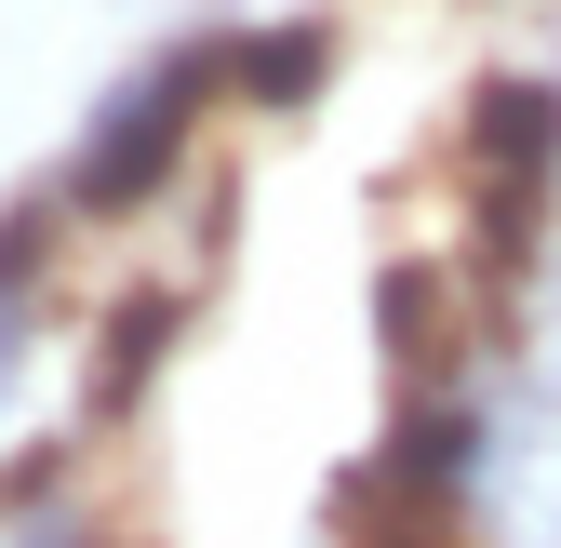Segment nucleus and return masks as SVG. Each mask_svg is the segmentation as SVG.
Segmentation results:
<instances>
[{"mask_svg": "<svg viewBox=\"0 0 561 548\" xmlns=\"http://www.w3.org/2000/svg\"><path fill=\"white\" fill-rule=\"evenodd\" d=\"M41 308H54V295H0V401L27 388V349H41Z\"/></svg>", "mask_w": 561, "mask_h": 548, "instance_id": "nucleus-10", "label": "nucleus"}, {"mask_svg": "<svg viewBox=\"0 0 561 548\" xmlns=\"http://www.w3.org/2000/svg\"><path fill=\"white\" fill-rule=\"evenodd\" d=\"M495 401H508V468H495L481 535H508V548H561V388H495Z\"/></svg>", "mask_w": 561, "mask_h": 548, "instance_id": "nucleus-7", "label": "nucleus"}, {"mask_svg": "<svg viewBox=\"0 0 561 548\" xmlns=\"http://www.w3.org/2000/svg\"><path fill=\"white\" fill-rule=\"evenodd\" d=\"M215 107H228V14H201V27L148 41V54H134L121 81L94 94L81 148H67V201H81V228H134L148 201H174Z\"/></svg>", "mask_w": 561, "mask_h": 548, "instance_id": "nucleus-1", "label": "nucleus"}, {"mask_svg": "<svg viewBox=\"0 0 561 548\" xmlns=\"http://www.w3.org/2000/svg\"><path fill=\"white\" fill-rule=\"evenodd\" d=\"M548 362H561V349H548Z\"/></svg>", "mask_w": 561, "mask_h": 548, "instance_id": "nucleus-12", "label": "nucleus"}, {"mask_svg": "<svg viewBox=\"0 0 561 548\" xmlns=\"http://www.w3.org/2000/svg\"><path fill=\"white\" fill-rule=\"evenodd\" d=\"M334 54H347L334 14H254V27H228V107H254V121H308V107L334 94Z\"/></svg>", "mask_w": 561, "mask_h": 548, "instance_id": "nucleus-6", "label": "nucleus"}, {"mask_svg": "<svg viewBox=\"0 0 561 548\" xmlns=\"http://www.w3.org/2000/svg\"><path fill=\"white\" fill-rule=\"evenodd\" d=\"M14 548H107L94 522H67V509H41V522H14Z\"/></svg>", "mask_w": 561, "mask_h": 548, "instance_id": "nucleus-11", "label": "nucleus"}, {"mask_svg": "<svg viewBox=\"0 0 561 548\" xmlns=\"http://www.w3.org/2000/svg\"><path fill=\"white\" fill-rule=\"evenodd\" d=\"M67 228H81L67 174H54V187H14V201H0V295H54V282H67Z\"/></svg>", "mask_w": 561, "mask_h": 548, "instance_id": "nucleus-8", "label": "nucleus"}, {"mask_svg": "<svg viewBox=\"0 0 561 548\" xmlns=\"http://www.w3.org/2000/svg\"><path fill=\"white\" fill-rule=\"evenodd\" d=\"M67 482H81V442H14V455H0V522L67 509Z\"/></svg>", "mask_w": 561, "mask_h": 548, "instance_id": "nucleus-9", "label": "nucleus"}, {"mask_svg": "<svg viewBox=\"0 0 561 548\" xmlns=\"http://www.w3.org/2000/svg\"><path fill=\"white\" fill-rule=\"evenodd\" d=\"M187 321H201V282H121V295L94 308V362H81V429H134V415H148V388L174 375Z\"/></svg>", "mask_w": 561, "mask_h": 548, "instance_id": "nucleus-3", "label": "nucleus"}, {"mask_svg": "<svg viewBox=\"0 0 561 548\" xmlns=\"http://www.w3.org/2000/svg\"><path fill=\"white\" fill-rule=\"evenodd\" d=\"M362 308H375V362H388L401 388H442V375L468 362V334H481V295H468L455 254H388Z\"/></svg>", "mask_w": 561, "mask_h": 548, "instance_id": "nucleus-4", "label": "nucleus"}, {"mask_svg": "<svg viewBox=\"0 0 561 548\" xmlns=\"http://www.w3.org/2000/svg\"><path fill=\"white\" fill-rule=\"evenodd\" d=\"M375 455L401 468L414 495H442V509H495V468H508V401L495 388H468V375H442V388H401V415L375 429Z\"/></svg>", "mask_w": 561, "mask_h": 548, "instance_id": "nucleus-2", "label": "nucleus"}, {"mask_svg": "<svg viewBox=\"0 0 561 548\" xmlns=\"http://www.w3.org/2000/svg\"><path fill=\"white\" fill-rule=\"evenodd\" d=\"M455 161L561 187V67H481L468 107H455Z\"/></svg>", "mask_w": 561, "mask_h": 548, "instance_id": "nucleus-5", "label": "nucleus"}]
</instances>
